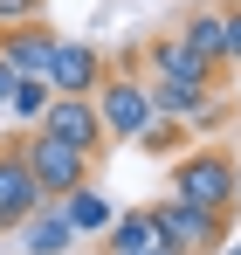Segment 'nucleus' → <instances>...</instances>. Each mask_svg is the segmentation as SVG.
Masks as SVG:
<instances>
[{
  "mask_svg": "<svg viewBox=\"0 0 241 255\" xmlns=\"http://www.w3.org/2000/svg\"><path fill=\"white\" fill-rule=\"evenodd\" d=\"M165 193L193 200L207 214H235V152L228 145H186L165 172Z\"/></svg>",
  "mask_w": 241,
  "mask_h": 255,
  "instance_id": "nucleus-1",
  "label": "nucleus"
},
{
  "mask_svg": "<svg viewBox=\"0 0 241 255\" xmlns=\"http://www.w3.org/2000/svg\"><path fill=\"white\" fill-rule=\"evenodd\" d=\"M90 104H97V118H104V138H111V145H131L138 131L152 125V83L138 76V62H131V55H124L104 83H97Z\"/></svg>",
  "mask_w": 241,
  "mask_h": 255,
  "instance_id": "nucleus-2",
  "label": "nucleus"
},
{
  "mask_svg": "<svg viewBox=\"0 0 241 255\" xmlns=\"http://www.w3.org/2000/svg\"><path fill=\"white\" fill-rule=\"evenodd\" d=\"M152 228L165 235V249L172 255H221L228 249V228H235V214H207V207H193V200H152Z\"/></svg>",
  "mask_w": 241,
  "mask_h": 255,
  "instance_id": "nucleus-3",
  "label": "nucleus"
},
{
  "mask_svg": "<svg viewBox=\"0 0 241 255\" xmlns=\"http://www.w3.org/2000/svg\"><path fill=\"white\" fill-rule=\"evenodd\" d=\"M14 145H21V159L35 172L41 200H62V193H76L97 179V159H83L76 145H62V138H48V131H14Z\"/></svg>",
  "mask_w": 241,
  "mask_h": 255,
  "instance_id": "nucleus-4",
  "label": "nucleus"
},
{
  "mask_svg": "<svg viewBox=\"0 0 241 255\" xmlns=\"http://www.w3.org/2000/svg\"><path fill=\"white\" fill-rule=\"evenodd\" d=\"M138 76H145V83H172V90H200V97H214V90H221V69H207V62L179 42L172 28H165V35H152V42L138 48Z\"/></svg>",
  "mask_w": 241,
  "mask_h": 255,
  "instance_id": "nucleus-5",
  "label": "nucleus"
},
{
  "mask_svg": "<svg viewBox=\"0 0 241 255\" xmlns=\"http://www.w3.org/2000/svg\"><path fill=\"white\" fill-rule=\"evenodd\" d=\"M111 76V55L97 42H83V35H62L55 55H48V76L41 83L55 90V97H97V83Z\"/></svg>",
  "mask_w": 241,
  "mask_h": 255,
  "instance_id": "nucleus-6",
  "label": "nucleus"
},
{
  "mask_svg": "<svg viewBox=\"0 0 241 255\" xmlns=\"http://www.w3.org/2000/svg\"><path fill=\"white\" fill-rule=\"evenodd\" d=\"M48 138H62V145H76L83 159H104L111 152V138H104V118H97V104L90 97H48V111H41V125Z\"/></svg>",
  "mask_w": 241,
  "mask_h": 255,
  "instance_id": "nucleus-7",
  "label": "nucleus"
},
{
  "mask_svg": "<svg viewBox=\"0 0 241 255\" xmlns=\"http://www.w3.org/2000/svg\"><path fill=\"white\" fill-rule=\"evenodd\" d=\"M172 35L193 48L207 69L228 76V0H200V7H186V14L172 21Z\"/></svg>",
  "mask_w": 241,
  "mask_h": 255,
  "instance_id": "nucleus-8",
  "label": "nucleus"
},
{
  "mask_svg": "<svg viewBox=\"0 0 241 255\" xmlns=\"http://www.w3.org/2000/svg\"><path fill=\"white\" fill-rule=\"evenodd\" d=\"M35 207H41L35 172H28V159H21V145H14V138H0V235H14Z\"/></svg>",
  "mask_w": 241,
  "mask_h": 255,
  "instance_id": "nucleus-9",
  "label": "nucleus"
},
{
  "mask_svg": "<svg viewBox=\"0 0 241 255\" xmlns=\"http://www.w3.org/2000/svg\"><path fill=\"white\" fill-rule=\"evenodd\" d=\"M62 42L55 21H21V28H0V62L14 76H48V55Z\"/></svg>",
  "mask_w": 241,
  "mask_h": 255,
  "instance_id": "nucleus-10",
  "label": "nucleus"
},
{
  "mask_svg": "<svg viewBox=\"0 0 241 255\" xmlns=\"http://www.w3.org/2000/svg\"><path fill=\"white\" fill-rule=\"evenodd\" d=\"M14 242H21V255H76V249H83V235L69 228L62 200H41V207L14 228Z\"/></svg>",
  "mask_w": 241,
  "mask_h": 255,
  "instance_id": "nucleus-11",
  "label": "nucleus"
},
{
  "mask_svg": "<svg viewBox=\"0 0 241 255\" xmlns=\"http://www.w3.org/2000/svg\"><path fill=\"white\" fill-rule=\"evenodd\" d=\"M104 255H172V249H165V235L152 228L145 207H124L118 221L104 228Z\"/></svg>",
  "mask_w": 241,
  "mask_h": 255,
  "instance_id": "nucleus-12",
  "label": "nucleus"
},
{
  "mask_svg": "<svg viewBox=\"0 0 241 255\" xmlns=\"http://www.w3.org/2000/svg\"><path fill=\"white\" fill-rule=\"evenodd\" d=\"M62 214H69V228H76L83 242H90V235L104 242V228L118 221V207H111V193H104L97 179H90V186H76V193H62Z\"/></svg>",
  "mask_w": 241,
  "mask_h": 255,
  "instance_id": "nucleus-13",
  "label": "nucleus"
},
{
  "mask_svg": "<svg viewBox=\"0 0 241 255\" xmlns=\"http://www.w3.org/2000/svg\"><path fill=\"white\" fill-rule=\"evenodd\" d=\"M48 97H55V90L41 83V76H21L0 118H14V131H35V125H41V111H48Z\"/></svg>",
  "mask_w": 241,
  "mask_h": 255,
  "instance_id": "nucleus-14",
  "label": "nucleus"
},
{
  "mask_svg": "<svg viewBox=\"0 0 241 255\" xmlns=\"http://www.w3.org/2000/svg\"><path fill=\"white\" fill-rule=\"evenodd\" d=\"M131 145H138V152H152V159H179L193 138H186V125H179V118H152V125L138 131Z\"/></svg>",
  "mask_w": 241,
  "mask_h": 255,
  "instance_id": "nucleus-15",
  "label": "nucleus"
},
{
  "mask_svg": "<svg viewBox=\"0 0 241 255\" xmlns=\"http://www.w3.org/2000/svg\"><path fill=\"white\" fill-rule=\"evenodd\" d=\"M228 125H235V104H228V97L214 90V97H207L200 111L186 118V138H193V145H214V138H221V131H228Z\"/></svg>",
  "mask_w": 241,
  "mask_h": 255,
  "instance_id": "nucleus-16",
  "label": "nucleus"
},
{
  "mask_svg": "<svg viewBox=\"0 0 241 255\" xmlns=\"http://www.w3.org/2000/svg\"><path fill=\"white\" fill-rule=\"evenodd\" d=\"M21 21H48V0H0V28H21Z\"/></svg>",
  "mask_w": 241,
  "mask_h": 255,
  "instance_id": "nucleus-17",
  "label": "nucleus"
},
{
  "mask_svg": "<svg viewBox=\"0 0 241 255\" xmlns=\"http://www.w3.org/2000/svg\"><path fill=\"white\" fill-rule=\"evenodd\" d=\"M228 69H241V0H228Z\"/></svg>",
  "mask_w": 241,
  "mask_h": 255,
  "instance_id": "nucleus-18",
  "label": "nucleus"
},
{
  "mask_svg": "<svg viewBox=\"0 0 241 255\" xmlns=\"http://www.w3.org/2000/svg\"><path fill=\"white\" fill-rule=\"evenodd\" d=\"M14 83H21V76H14V69L0 62V111H7V97H14Z\"/></svg>",
  "mask_w": 241,
  "mask_h": 255,
  "instance_id": "nucleus-19",
  "label": "nucleus"
},
{
  "mask_svg": "<svg viewBox=\"0 0 241 255\" xmlns=\"http://www.w3.org/2000/svg\"><path fill=\"white\" fill-rule=\"evenodd\" d=\"M235 214H241V152H235Z\"/></svg>",
  "mask_w": 241,
  "mask_h": 255,
  "instance_id": "nucleus-20",
  "label": "nucleus"
},
{
  "mask_svg": "<svg viewBox=\"0 0 241 255\" xmlns=\"http://www.w3.org/2000/svg\"><path fill=\"white\" fill-rule=\"evenodd\" d=\"M235 83H241V69H235ZM228 104H235V118H241V90H235V97H228Z\"/></svg>",
  "mask_w": 241,
  "mask_h": 255,
  "instance_id": "nucleus-21",
  "label": "nucleus"
},
{
  "mask_svg": "<svg viewBox=\"0 0 241 255\" xmlns=\"http://www.w3.org/2000/svg\"><path fill=\"white\" fill-rule=\"evenodd\" d=\"M221 255H241V242H235V249H221Z\"/></svg>",
  "mask_w": 241,
  "mask_h": 255,
  "instance_id": "nucleus-22",
  "label": "nucleus"
},
{
  "mask_svg": "<svg viewBox=\"0 0 241 255\" xmlns=\"http://www.w3.org/2000/svg\"><path fill=\"white\" fill-rule=\"evenodd\" d=\"M76 255H83V249H76Z\"/></svg>",
  "mask_w": 241,
  "mask_h": 255,
  "instance_id": "nucleus-23",
  "label": "nucleus"
}]
</instances>
